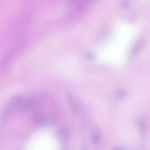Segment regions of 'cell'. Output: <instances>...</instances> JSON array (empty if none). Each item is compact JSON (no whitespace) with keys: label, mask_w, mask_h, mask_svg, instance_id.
<instances>
[{"label":"cell","mask_w":150,"mask_h":150,"mask_svg":"<svg viewBox=\"0 0 150 150\" xmlns=\"http://www.w3.org/2000/svg\"><path fill=\"white\" fill-rule=\"evenodd\" d=\"M27 97L24 95L18 94L13 96L10 99L4 107L1 114V125L6 124L15 112L23 113Z\"/></svg>","instance_id":"1"},{"label":"cell","mask_w":150,"mask_h":150,"mask_svg":"<svg viewBox=\"0 0 150 150\" xmlns=\"http://www.w3.org/2000/svg\"><path fill=\"white\" fill-rule=\"evenodd\" d=\"M46 97L41 94H35L27 97L25 104L26 113L40 109L46 104Z\"/></svg>","instance_id":"2"},{"label":"cell","mask_w":150,"mask_h":150,"mask_svg":"<svg viewBox=\"0 0 150 150\" xmlns=\"http://www.w3.org/2000/svg\"><path fill=\"white\" fill-rule=\"evenodd\" d=\"M32 120L36 125L48 128L53 126L55 123L54 116L51 114L44 112H36L32 116Z\"/></svg>","instance_id":"3"},{"label":"cell","mask_w":150,"mask_h":150,"mask_svg":"<svg viewBox=\"0 0 150 150\" xmlns=\"http://www.w3.org/2000/svg\"><path fill=\"white\" fill-rule=\"evenodd\" d=\"M90 136L92 141L94 144H99L102 136V131L100 127L97 125L94 126L91 130Z\"/></svg>","instance_id":"4"},{"label":"cell","mask_w":150,"mask_h":150,"mask_svg":"<svg viewBox=\"0 0 150 150\" xmlns=\"http://www.w3.org/2000/svg\"><path fill=\"white\" fill-rule=\"evenodd\" d=\"M56 137L58 140L64 142L67 139L69 133L67 129L63 126H60L57 128L55 131Z\"/></svg>","instance_id":"5"},{"label":"cell","mask_w":150,"mask_h":150,"mask_svg":"<svg viewBox=\"0 0 150 150\" xmlns=\"http://www.w3.org/2000/svg\"><path fill=\"white\" fill-rule=\"evenodd\" d=\"M65 97L71 111L72 113H76L78 111V107L73 96L69 92H67Z\"/></svg>","instance_id":"6"},{"label":"cell","mask_w":150,"mask_h":150,"mask_svg":"<svg viewBox=\"0 0 150 150\" xmlns=\"http://www.w3.org/2000/svg\"><path fill=\"white\" fill-rule=\"evenodd\" d=\"M137 123L141 133L143 135L146 131V124L144 120L141 118H138L137 120Z\"/></svg>","instance_id":"7"},{"label":"cell","mask_w":150,"mask_h":150,"mask_svg":"<svg viewBox=\"0 0 150 150\" xmlns=\"http://www.w3.org/2000/svg\"><path fill=\"white\" fill-rule=\"evenodd\" d=\"M115 93L116 97L119 99H123L127 95V93L126 91L120 89L117 90Z\"/></svg>","instance_id":"8"},{"label":"cell","mask_w":150,"mask_h":150,"mask_svg":"<svg viewBox=\"0 0 150 150\" xmlns=\"http://www.w3.org/2000/svg\"><path fill=\"white\" fill-rule=\"evenodd\" d=\"M80 150H88V142L86 139L82 141L80 146Z\"/></svg>","instance_id":"9"},{"label":"cell","mask_w":150,"mask_h":150,"mask_svg":"<svg viewBox=\"0 0 150 150\" xmlns=\"http://www.w3.org/2000/svg\"><path fill=\"white\" fill-rule=\"evenodd\" d=\"M141 46V44L139 43L136 45L132 49L131 52V54L133 55L136 53L139 49Z\"/></svg>","instance_id":"10"},{"label":"cell","mask_w":150,"mask_h":150,"mask_svg":"<svg viewBox=\"0 0 150 150\" xmlns=\"http://www.w3.org/2000/svg\"><path fill=\"white\" fill-rule=\"evenodd\" d=\"M123 5L124 7L127 8L129 7L130 5L127 1H125L123 3Z\"/></svg>","instance_id":"11"},{"label":"cell","mask_w":150,"mask_h":150,"mask_svg":"<svg viewBox=\"0 0 150 150\" xmlns=\"http://www.w3.org/2000/svg\"><path fill=\"white\" fill-rule=\"evenodd\" d=\"M88 55V58L90 60H93L95 58V56L93 53H89Z\"/></svg>","instance_id":"12"},{"label":"cell","mask_w":150,"mask_h":150,"mask_svg":"<svg viewBox=\"0 0 150 150\" xmlns=\"http://www.w3.org/2000/svg\"><path fill=\"white\" fill-rule=\"evenodd\" d=\"M114 150H124L123 148L120 147H116Z\"/></svg>","instance_id":"13"},{"label":"cell","mask_w":150,"mask_h":150,"mask_svg":"<svg viewBox=\"0 0 150 150\" xmlns=\"http://www.w3.org/2000/svg\"><path fill=\"white\" fill-rule=\"evenodd\" d=\"M62 150H66L65 149H63Z\"/></svg>","instance_id":"14"},{"label":"cell","mask_w":150,"mask_h":150,"mask_svg":"<svg viewBox=\"0 0 150 150\" xmlns=\"http://www.w3.org/2000/svg\"><path fill=\"white\" fill-rule=\"evenodd\" d=\"M16 150H19V149H17Z\"/></svg>","instance_id":"15"}]
</instances>
